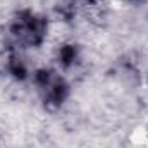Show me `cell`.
Returning a JSON list of instances; mask_svg holds the SVG:
<instances>
[{
    "label": "cell",
    "mask_w": 148,
    "mask_h": 148,
    "mask_svg": "<svg viewBox=\"0 0 148 148\" xmlns=\"http://www.w3.org/2000/svg\"><path fill=\"white\" fill-rule=\"evenodd\" d=\"M43 33H45V23L35 17L33 14L21 16L12 26V35L17 41L24 45H38L43 38Z\"/></svg>",
    "instance_id": "cell-1"
},
{
    "label": "cell",
    "mask_w": 148,
    "mask_h": 148,
    "mask_svg": "<svg viewBox=\"0 0 148 148\" xmlns=\"http://www.w3.org/2000/svg\"><path fill=\"white\" fill-rule=\"evenodd\" d=\"M131 2H136V0H131Z\"/></svg>",
    "instance_id": "cell-2"
}]
</instances>
